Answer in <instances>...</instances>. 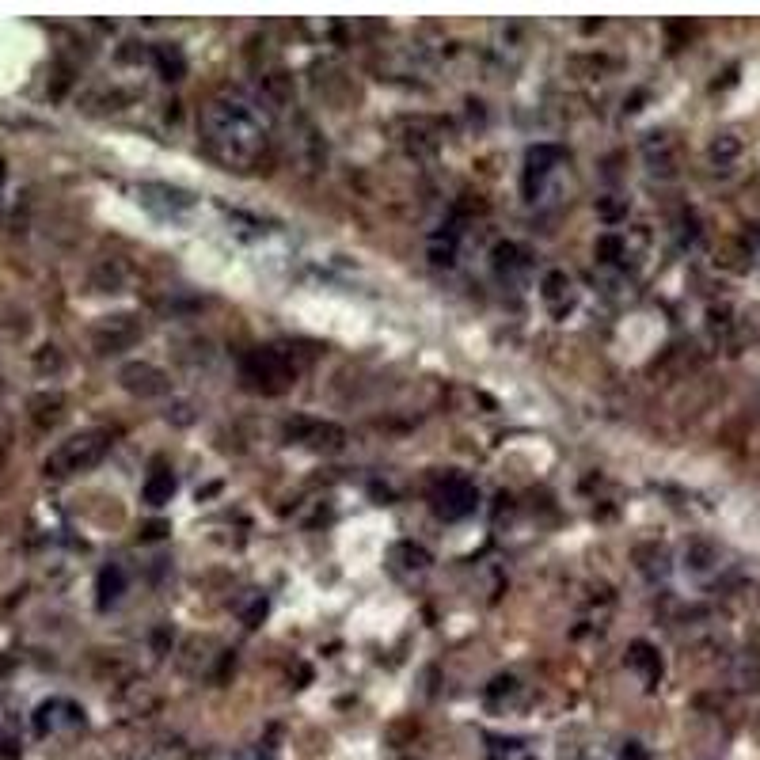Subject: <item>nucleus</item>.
Returning <instances> with one entry per match:
<instances>
[{
    "label": "nucleus",
    "instance_id": "f257e3e1",
    "mask_svg": "<svg viewBox=\"0 0 760 760\" xmlns=\"http://www.w3.org/2000/svg\"><path fill=\"white\" fill-rule=\"evenodd\" d=\"M202 145L228 171H255L270 152V118L247 95H217L202 111Z\"/></svg>",
    "mask_w": 760,
    "mask_h": 760
},
{
    "label": "nucleus",
    "instance_id": "f03ea898",
    "mask_svg": "<svg viewBox=\"0 0 760 760\" xmlns=\"http://www.w3.org/2000/svg\"><path fill=\"white\" fill-rule=\"evenodd\" d=\"M111 441H114L111 430H103V426L65 437L54 453L46 456L42 475H46V479H73V475H80V472H92L95 464L111 453Z\"/></svg>",
    "mask_w": 760,
    "mask_h": 760
},
{
    "label": "nucleus",
    "instance_id": "7ed1b4c3",
    "mask_svg": "<svg viewBox=\"0 0 760 760\" xmlns=\"http://www.w3.org/2000/svg\"><path fill=\"white\" fill-rule=\"evenodd\" d=\"M297 377V369H293V361L285 358L282 350H251L244 361H240V380H244V388L251 392H259V396H282L285 388L293 384Z\"/></svg>",
    "mask_w": 760,
    "mask_h": 760
},
{
    "label": "nucleus",
    "instance_id": "20e7f679",
    "mask_svg": "<svg viewBox=\"0 0 760 760\" xmlns=\"http://www.w3.org/2000/svg\"><path fill=\"white\" fill-rule=\"evenodd\" d=\"M430 506H434L441 521H464L479 506V491L464 475H445V479H437L434 491H430Z\"/></svg>",
    "mask_w": 760,
    "mask_h": 760
},
{
    "label": "nucleus",
    "instance_id": "39448f33",
    "mask_svg": "<svg viewBox=\"0 0 760 760\" xmlns=\"http://www.w3.org/2000/svg\"><path fill=\"white\" fill-rule=\"evenodd\" d=\"M285 441L304 445L312 453H339L346 445V430L335 422H323V418H289L285 422Z\"/></svg>",
    "mask_w": 760,
    "mask_h": 760
},
{
    "label": "nucleus",
    "instance_id": "423d86ee",
    "mask_svg": "<svg viewBox=\"0 0 760 760\" xmlns=\"http://www.w3.org/2000/svg\"><path fill=\"white\" fill-rule=\"evenodd\" d=\"M92 342L99 354H122V350H130L133 342H141V320L130 316V312L103 316L92 327Z\"/></svg>",
    "mask_w": 760,
    "mask_h": 760
},
{
    "label": "nucleus",
    "instance_id": "0eeeda50",
    "mask_svg": "<svg viewBox=\"0 0 760 760\" xmlns=\"http://www.w3.org/2000/svg\"><path fill=\"white\" fill-rule=\"evenodd\" d=\"M118 380H122V388H126L130 396H137V399L168 396V388H171L168 373H164V369H156V365H149V361H130V365H122Z\"/></svg>",
    "mask_w": 760,
    "mask_h": 760
},
{
    "label": "nucleus",
    "instance_id": "6e6552de",
    "mask_svg": "<svg viewBox=\"0 0 760 760\" xmlns=\"http://www.w3.org/2000/svg\"><path fill=\"white\" fill-rule=\"evenodd\" d=\"M84 722V715H80V707L69 700H50V703H42L35 711V734H54L57 726H80Z\"/></svg>",
    "mask_w": 760,
    "mask_h": 760
},
{
    "label": "nucleus",
    "instance_id": "1a4fd4ad",
    "mask_svg": "<svg viewBox=\"0 0 760 760\" xmlns=\"http://www.w3.org/2000/svg\"><path fill=\"white\" fill-rule=\"evenodd\" d=\"M563 160V152L555 149V145H536V149H529V156H525V194H536L540 190V183L548 179V171L555 168Z\"/></svg>",
    "mask_w": 760,
    "mask_h": 760
},
{
    "label": "nucleus",
    "instance_id": "9d476101",
    "mask_svg": "<svg viewBox=\"0 0 760 760\" xmlns=\"http://www.w3.org/2000/svg\"><path fill=\"white\" fill-rule=\"evenodd\" d=\"M27 415H31L38 430H54L61 415H65V396L61 392H38V396L27 399Z\"/></svg>",
    "mask_w": 760,
    "mask_h": 760
},
{
    "label": "nucleus",
    "instance_id": "9b49d317",
    "mask_svg": "<svg viewBox=\"0 0 760 760\" xmlns=\"http://www.w3.org/2000/svg\"><path fill=\"white\" fill-rule=\"evenodd\" d=\"M529 270V255H525V247L521 244H498L494 247V274L502 278V282H517L521 274Z\"/></svg>",
    "mask_w": 760,
    "mask_h": 760
},
{
    "label": "nucleus",
    "instance_id": "f8f14e48",
    "mask_svg": "<svg viewBox=\"0 0 760 760\" xmlns=\"http://www.w3.org/2000/svg\"><path fill=\"white\" fill-rule=\"evenodd\" d=\"M122 589H126V570L118 567V563L103 567L99 570V578H95V605L107 612V608L122 597Z\"/></svg>",
    "mask_w": 760,
    "mask_h": 760
},
{
    "label": "nucleus",
    "instance_id": "ddd939ff",
    "mask_svg": "<svg viewBox=\"0 0 760 760\" xmlns=\"http://www.w3.org/2000/svg\"><path fill=\"white\" fill-rule=\"evenodd\" d=\"M643 152H646V164H650L654 175H673V171H677L673 168V164H677V160H673V141H669L665 133H650Z\"/></svg>",
    "mask_w": 760,
    "mask_h": 760
},
{
    "label": "nucleus",
    "instance_id": "4468645a",
    "mask_svg": "<svg viewBox=\"0 0 760 760\" xmlns=\"http://www.w3.org/2000/svg\"><path fill=\"white\" fill-rule=\"evenodd\" d=\"M627 665L639 669V673L646 677V684H658V677H662V658H658V650H654L650 643L627 646Z\"/></svg>",
    "mask_w": 760,
    "mask_h": 760
},
{
    "label": "nucleus",
    "instance_id": "2eb2a0df",
    "mask_svg": "<svg viewBox=\"0 0 760 760\" xmlns=\"http://www.w3.org/2000/svg\"><path fill=\"white\" fill-rule=\"evenodd\" d=\"M145 502L149 506H168L171 502V494H175V475H171V468H164V464H156L149 472V479H145Z\"/></svg>",
    "mask_w": 760,
    "mask_h": 760
},
{
    "label": "nucleus",
    "instance_id": "dca6fc26",
    "mask_svg": "<svg viewBox=\"0 0 760 760\" xmlns=\"http://www.w3.org/2000/svg\"><path fill=\"white\" fill-rule=\"evenodd\" d=\"M152 57H156V69H160V76L164 80H183V73H187V57H183V50L179 46H156L152 50Z\"/></svg>",
    "mask_w": 760,
    "mask_h": 760
},
{
    "label": "nucleus",
    "instance_id": "f3484780",
    "mask_svg": "<svg viewBox=\"0 0 760 760\" xmlns=\"http://www.w3.org/2000/svg\"><path fill=\"white\" fill-rule=\"evenodd\" d=\"M430 263L434 266L456 263V228H445V232H434V236H430Z\"/></svg>",
    "mask_w": 760,
    "mask_h": 760
},
{
    "label": "nucleus",
    "instance_id": "a211bd4d",
    "mask_svg": "<svg viewBox=\"0 0 760 760\" xmlns=\"http://www.w3.org/2000/svg\"><path fill=\"white\" fill-rule=\"evenodd\" d=\"M738 688H757L760 684V654L757 646H745L738 654V673H734Z\"/></svg>",
    "mask_w": 760,
    "mask_h": 760
},
{
    "label": "nucleus",
    "instance_id": "6ab92c4d",
    "mask_svg": "<svg viewBox=\"0 0 760 760\" xmlns=\"http://www.w3.org/2000/svg\"><path fill=\"white\" fill-rule=\"evenodd\" d=\"M688 570H696V574H707V570H715V563H719V548L715 544H707V540H696L692 548H688Z\"/></svg>",
    "mask_w": 760,
    "mask_h": 760
},
{
    "label": "nucleus",
    "instance_id": "aec40b11",
    "mask_svg": "<svg viewBox=\"0 0 760 760\" xmlns=\"http://www.w3.org/2000/svg\"><path fill=\"white\" fill-rule=\"evenodd\" d=\"M544 301L551 304V308H559L563 304V297L570 301V278H567V270H551V274H544Z\"/></svg>",
    "mask_w": 760,
    "mask_h": 760
},
{
    "label": "nucleus",
    "instance_id": "412c9836",
    "mask_svg": "<svg viewBox=\"0 0 760 760\" xmlns=\"http://www.w3.org/2000/svg\"><path fill=\"white\" fill-rule=\"evenodd\" d=\"M707 156H711L715 164H734V160L741 156V137H734V133H719V137L711 141Z\"/></svg>",
    "mask_w": 760,
    "mask_h": 760
},
{
    "label": "nucleus",
    "instance_id": "4be33fe9",
    "mask_svg": "<svg viewBox=\"0 0 760 760\" xmlns=\"http://www.w3.org/2000/svg\"><path fill=\"white\" fill-rule=\"evenodd\" d=\"M620 255H624V240H620V236H601V240H597V259H601V263H616Z\"/></svg>",
    "mask_w": 760,
    "mask_h": 760
},
{
    "label": "nucleus",
    "instance_id": "5701e85b",
    "mask_svg": "<svg viewBox=\"0 0 760 760\" xmlns=\"http://www.w3.org/2000/svg\"><path fill=\"white\" fill-rule=\"evenodd\" d=\"M0 760H19V738L0 730Z\"/></svg>",
    "mask_w": 760,
    "mask_h": 760
},
{
    "label": "nucleus",
    "instance_id": "b1692460",
    "mask_svg": "<svg viewBox=\"0 0 760 760\" xmlns=\"http://www.w3.org/2000/svg\"><path fill=\"white\" fill-rule=\"evenodd\" d=\"M620 760H650V753H646L639 741H627L624 749H620Z\"/></svg>",
    "mask_w": 760,
    "mask_h": 760
},
{
    "label": "nucleus",
    "instance_id": "393cba45",
    "mask_svg": "<svg viewBox=\"0 0 760 760\" xmlns=\"http://www.w3.org/2000/svg\"><path fill=\"white\" fill-rule=\"evenodd\" d=\"M164 532H168V525H164V521H152V525H145V529H141V536H145V540H160Z\"/></svg>",
    "mask_w": 760,
    "mask_h": 760
},
{
    "label": "nucleus",
    "instance_id": "a878e982",
    "mask_svg": "<svg viewBox=\"0 0 760 760\" xmlns=\"http://www.w3.org/2000/svg\"><path fill=\"white\" fill-rule=\"evenodd\" d=\"M4 456H8V426L0 422V464H4Z\"/></svg>",
    "mask_w": 760,
    "mask_h": 760
}]
</instances>
